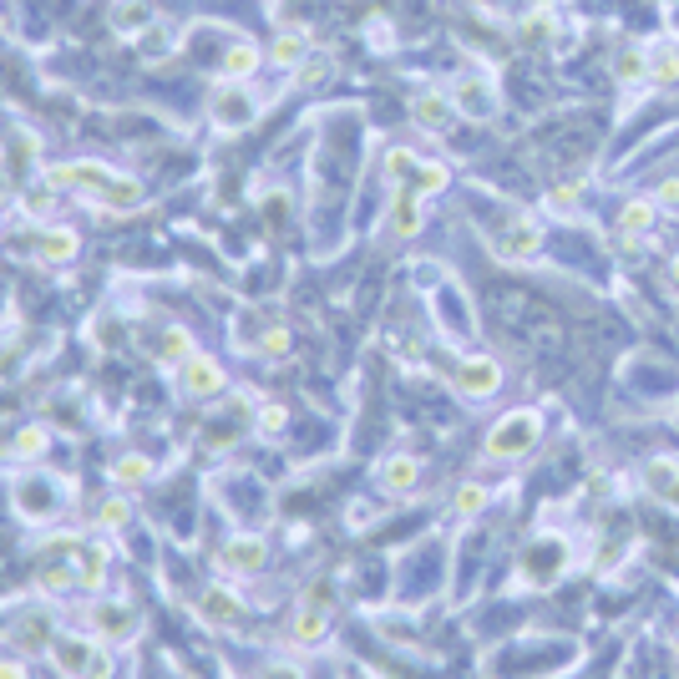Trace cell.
Listing matches in <instances>:
<instances>
[{"label":"cell","instance_id":"1","mask_svg":"<svg viewBox=\"0 0 679 679\" xmlns=\"http://www.w3.org/2000/svg\"><path fill=\"white\" fill-rule=\"evenodd\" d=\"M46 659L56 664V674H61V679H112V674H117L112 644H107V639H97L92 629H87V634L61 629V634L51 639Z\"/></svg>","mask_w":679,"mask_h":679},{"label":"cell","instance_id":"2","mask_svg":"<svg viewBox=\"0 0 679 679\" xmlns=\"http://www.w3.org/2000/svg\"><path fill=\"white\" fill-rule=\"evenodd\" d=\"M66 502H71V487H66V477H56V472H26V477H16V487H11V507H16V517H26V522H51V517L66 512Z\"/></svg>","mask_w":679,"mask_h":679},{"label":"cell","instance_id":"3","mask_svg":"<svg viewBox=\"0 0 679 679\" xmlns=\"http://www.w3.org/2000/svg\"><path fill=\"white\" fill-rule=\"evenodd\" d=\"M132 345H137V355H142V360H153L158 370H178V365L198 350L193 330H188V325H173V320L137 325V330H132Z\"/></svg>","mask_w":679,"mask_h":679},{"label":"cell","instance_id":"4","mask_svg":"<svg viewBox=\"0 0 679 679\" xmlns=\"http://www.w3.org/2000/svg\"><path fill=\"white\" fill-rule=\"evenodd\" d=\"M41 178L56 188V193H77V198H102L107 193V183L117 178V168L112 163H102V158H71V163H51V168H41Z\"/></svg>","mask_w":679,"mask_h":679},{"label":"cell","instance_id":"5","mask_svg":"<svg viewBox=\"0 0 679 679\" xmlns=\"http://www.w3.org/2000/svg\"><path fill=\"white\" fill-rule=\"evenodd\" d=\"M87 629L107 644H127L142 634V614H137V603L122 598V593H97L92 598V609H87Z\"/></svg>","mask_w":679,"mask_h":679},{"label":"cell","instance_id":"6","mask_svg":"<svg viewBox=\"0 0 679 679\" xmlns=\"http://www.w3.org/2000/svg\"><path fill=\"white\" fill-rule=\"evenodd\" d=\"M538 436H543V416L538 411H512V416H502L487 431V457L492 462H517V457H527V451L538 446Z\"/></svg>","mask_w":679,"mask_h":679},{"label":"cell","instance_id":"7","mask_svg":"<svg viewBox=\"0 0 679 679\" xmlns=\"http://www.w3.org/2000/svg\"><path fill=\"white\" fill-rule=\"evenodd\" d=\"M259 92L249 87V82H218L213 87V97H208V117H213V127L218 132H244V127H254L259 122Z\"/></svg>","mask_w":679,"mask_h":679},{"label":"cell","instance_id":"8","mask_svg":"<svg viewBox=\"0 0 679 679\" xmlns=\"http://www.w3.org/2000/svg\"><path fill=\"white\" fill-rule=\"evenodd\" d=\"M173 386H178L183 401H218L223 391H229V370L218 365V355L193 350V355L173 370Z\"/></svg>","mask_w":679,"mask_h":679},{"label":"cell","instance_id":"9","mask_svg":"<svg viewBox=\"0 0 679 679\" xmlns=\"http://www.w3.org/2000/svg\"><path fill=\"white\" fill-rule=\"evenodd\" d=\"M264 563H269L264 533H229L218 543V573H229V578H259Z\"/></svg>","mask_w":679,"mask_h":679},{"label":"cell","instance_id":"10","mask_svg":"<svg viewBox=\"0 0 679 679\" xmlns=\"http://www.w3.org/2000/svg\"><path fill=\"white\" fill-rule=\"evenodd\" d=\"M492 249H497L502 259H512V264H533V259L543 254V223H538L533 213H512L507 229L492 239Z\"/></svg>","mask_w":679,"mask_h":679},{"label":"cell","instance_id":"11","mask_svg":"<svg viewBox=\"0 0 679 679\" xmlns=\"http://www.w3.org/2000/svg\"><path fill=\"white\" fill-rule=\"evenodd\" d=\"M451 386H457L462 401H487L502 391V365L492 355H467L457 360V370H451Z\"/></svg>","mask_w":679,"mask_h":679},{"label":"cell","instance_id":"12","mask_svg":"<svg viewBox=\"0 0 679 679\" xmlns=\"http://www.w3.org/2000/svg\"><path fill=\"white\" fill-rule=\"evenodd\" d=\"M259 66H269V56L254 36H229L218 46V82H254Z\"/></svg>","mask_w":679,"mask_h":679},{"label":"cell","instance_id":"13","mask_svg":"<svg viewBox=\"0 0 679 679\" xmlns=\"http://www.w3.org/2000/svg\"><path fill=\"white\" fill-rule=\"evenodd\" d=\"M31 249H36V264L71 269V264H77V254H82V234L71 229V223H41V234L31 239Z\"/></svg>","mask_w":679,"mask_h":679},{"label":"cell","instance_id":"14","mask_svg":"<svg viewBox=\"0 0 679 679\" xmlns=\"http://www.w3.org/2000/svg\"><path fill=\"white\" fill-rule=\"evenodd\" d=\"M244 614H249V603L234 583H208L198 598V619L213 629H234V624H244Z\"/></svg>","mask_w":679,"mask_h":679},{"label":"cell","instance_id":"15","mask_svg":"<svg viewBox=\"0 0 679 679\" xmlns=\"http://www.w3.org/2000/svg\"><path fill=\"white\" fill-rule=\"evenodd\" d=\"M446 92H451V107H457V117H472V122H492L497 107H502L497 92H492V82H487V77H472V71H467V77H457Z\"/></svg>","mask_w":679,"mask_h":679},{"label":"cell","instance_id":"16","mask_svg":"<svg viewBox=\"0 0 679 679\" xmlns=\"http://www.w3.org/2000/svg\"><path fill=\"white\" fill-rule=\"evenodd\" d=\"M426 223V198L406 183V188H391V208H386V239H416Z\"/></svg>","mask_w":679,"mask_h":679},{"label":"cell","instance_id":"17","mask_svg":"<svg viewBox=\"0 0 679 679\" xmlns=\"http://www.w3.org/2000/svg\"><path fill=\"white\" fill-rule=\"evenodd\" d=\"M107 26L122 41H142L147 31L158 26V0H112V6H107Z\"/></svg>","mask_w":679,"mask_h":679},{"label":"cell","instance_id":"18","mask_svg":"<svg viewBox=\"0 0 679 679\" xmlns=\"http://www.w3.org/2000/svg\"><path fill=\"white\" fill-rule=\"evenodd\" d=\"M375 487H381L386 497H411L421 487V457H416V451H391V457H381V467H375Z\"/></svg>","mask_w":679,"mask_h":679},{"label":"cell","instance_id":"19","mask_svg":"<svg viewBox=\"0 0 679 679\" xmlns=\"http://www.w3.org/2000/svg\"><path fill=\"white\" fill-rule=\"evenodd\" d=\"M289 639H294L299 649H315V644H325V639H330V603H315V598L299 603L294 619H289Z\"/></svg>","mask_w":679,"mask_h":679},{"label":"cell","instance_id":"20","mask_svg":"<svg viewBox=\"0 0 679 679\" xmlns=\"http://www.w3.org/2000/svg\"><path fill=\"white\" fill-rule=\"evenodd\" d=\"M56 634H61V629H56V619H51L46 609H31V614H16L11 644H16V654H46Z\"/></svg>","mask_w":679,"mask_h":679},{"label":"cell","instance_id":"21","mask_svg":"<svg viewBox=\"0 0 679 679\" xmlns=\"http://www.w3.org/2000/svg\"><path fill=\"white\" fill-rule=\"evenodd\" d=\"M158 477V462H153V451H117L112 467H107V482L122 487V492H137Z\"/></svg>","mask_w":679,"mask_h":679},{"label":"cell","instance_id":"22","mask_svg":"<svg viewBox=\"0 0 679 679\" xmlns=\"http://www.w3.org/2000/svg\"><path fill=\"white\" fill-rule=\"evenodd\" d=\"M411 122H416V127H426V132H446L451 122H457L451 92H441V87H421V92L411 97Z\"/></svg>","mask_w":679,"mask_h":679},{"label":"cell","instance_id":"23","mask_svg":"<svg viewBox=\"0 0 679 679\" xmlns=\"http://www.w3.org/2000/svg\"><path fill=\"white\" fill-rule=\"evenodd\" d=\"M264 56H269L274 71H299V66L310 61V31H299V26L274 31V41L264 46Z\"/></svg>","mask_w":679,"mask_h":679},{"label":"cell","instance_id":"24","mask_svg":"<svg viewBox=\"0 0 679 679\" xmlns=\"http://www.w3.org/2000/svg\"><path fill=\"white\" fill-rule=\"evenodd\" d=\"M56 446V431L46 426V421H21L16 426V436H11V462H41L46 457V451Z\"/></svg>","mask_w":679,"mask_h":679},{"label":"cell","instance_id":"25","mask_svg":"<svg viewBox=\"0 0 679 679\" xmlns=\"http://www.w3.org/2000/svg\"><path fill=\"white\" fill-rule=\"evenodd\" d=\"M132 517H137V502H132V492H107L102 502H97V517H92V527L97 533H107V538H117V533H127L132 527Z\"/></svg>","mask_w":679,"mask_h":679},{"label":"cell","instance_id":"26","mask_svg":"<svg viewBox=\"0 0 679 679\" xmlns=\"http://www.w3.org/2000/svg\"><path fill=\"white\" fill-rule=\"evenodd\" d=\"M142 198H147L142 178H137V173H122V168H117V178L107 183V193L97 198V208H107V213H137V208H142Z\"/></svg>","mask_w":679,"mask_h":679},{"label":"cell","instance_id":"27","mask_svg":"<svg viewBox=\"0 0 679 679\" xmlns=\"http://www.w3.org/2000/svg\"><path fill=\"white\" fill-rule=\"evenodd\" d=\"M654 223H659V203H654V198H629V203L619 208V234H624V239H644Z\"/></svg>","mask_w":679,"mask_h":679},{"label":"cell","instance_id":"28","mask_svg":"<svg viewBox=\"0 0 679 679\" xmlns=\"http://www.w3.org/2000/svg\"><path fill=\"white\" fill-rule=\"evenodd\" d=\"M644 51H649V82L654 87H674L679 82V46L674 41H654Z\"/></svg>","mask_w":679,"mask_h":679},{"label":"cell","instance_id":"29","mask_svg":"<svg viewBox=\"0 0 679 679\" xmlns=\"http://www.w3.org/2000/svg\"><path fill=\"white\" fill-rule=\"evenodd\" d=\"M416 168H421V158L411 153V147H386L381 173H386V183H391V188H406V183L416 178Z\"/></svg>","mask_w":679,"mask_h":679},{"label":"cell","instance_id":"30","mask_svg":"<svg viewBox=\"0 0 679 679\" xmlns=\"http://www.w3.org/2000/svg\"><path fill=\"white\" fill-rule=\"evenodd\" d=\"M21 203H26V213L36 218V223H56V208H61V193L46 183V178H36V188H26L21 193Z\"/></svg>","mask_w":679,"mask_h":679},{"label":"cell","instance_id":"31","mask_svg":"<svg viewBox=\"0 0 679 679\" xmlns=\"http://www.w3.org/2000/svg\"><path fill=\"white\" fill-rule=\"evenodd\" d=\"M639 77H649V51L619 46V51H614V82H619V87H634Z\"/></svg>","mask_w":679,"mask_h":679},{"label":"cell","instance_id":"32","mask_svg":"<svg viewBox=\"0 0 679 679\" xmlns=\"http://www.w3.org/2000/svg\"><path fill=\"white\" fill-rule=\"evenodd\" d=\"M36 588H41L46 598H61V593H71V588H77V563H41V573H36Z\"/></svg>","mask_w":679,"mask_h":679},{"label":"cell","instance_id":"33","mask_svg":"<svg viewBox=\"0 0 679 679\" xmlns=\"http://www.w3.org/2000/svg\"><path fill=\"white\" fill-rule=\"evenodd\" d=\"M289 431V406L284 401H264L259 411H254V436L259 441H279Z\"/></svg>","mask_w":679,"mask_h":679},{"label":"cell","instance_id":"34","mask_svg":"<svg viewBox=\"0 0 679 679\" xmlns=\"http://www.w3.org/2000/svg\"><path fill=\"white\" fill-rule=\"evenodd\" d=\"M487 502H492V492H487L482 482H462L457 492H451V512H457L462 522L482 517V512H487Z\"/></svg>","mask_w":679,"mask_h":679},{"label":"cell","instance_id":"35","mask_svg":"<svg viewBox=\"0 0 679 679\" xmlns=\"http://www.w3.org/2000/svg\"><path fill=\"white\" fill-rule=\"evenodd\" d=\"M446 183H451V168H446L441 158H421V168H416L411 188H416L421 198H431V193H446Z\"/></svg>","mask_w":679,"mask_h":679},{"label":"cell","instance_id":"36","mask_svg":"<svg viewBox=\"0 0 679 679\" xmlns=\"http://www.w3.org/2000/svg\"><path fill=\"white\" fill-rule=\"evenodd\" d=\"M107 588V548H92L87 563H77V593H102Z\"/></svg>","mask_w":679,"mask_h":679},{"label":"cell","instance_id":"37","mask_svg":"<svg viewBox=\"0 0 679 679\" xmlns=\"http://www.w3.org/2000/svg\"><path fill=\"white\" fill-rule=\"evenodd\" d=\"M558 31V11L553 6H538V11H527V21L517 26V36L527 41V46H538V41H548Z\"/></svg>","mask_w":679,"mask_h":679},{"label":"cell","instance_id":"38","mask_svg":"<svg viewBox=\"0 0 679 679\" xmlns=\"http://www.w3.org/2000/svg\"><path fill=\"white\" fill-rule=\"evenodd\" d=\"M289 350H294V335H289V325H264V335H259V360H289Z\"/></svg>","mask_w":679,"mask_h":679},{"label":"cell","instance_id":"39","mask_svg":"<svg viewBox=\"0 0 679 679\" xmlns=\"http://www.w3.org/2000/svg\"><path fill=\"white\" fill-rule=\"evenodd\" d=\"M674 477H679V462H674V457H654V462L644 467V487H649L654 497H664V492L674 487Z\"/></svg>","mask_w":679,"mask_h":679},{"label":"cell","instance_id":"40","mask_svg":"<svg viewBox=\"0 0 679 679\" xmlns=\"http://www.w3.org/2000/svg\"><path fill=\"white\" fill-rule=\"evenodd\" d=\"M578 203H583V183H553L548 188V208L553 213H578Z\"/></svg>","mask_w":679,"mask_h":679},{"label":"cell","instance_id":"41","mask_svg":"<svg viewBox=\"0 0 679 679\" xmlns=\"http://www.w3.org/2000/svg\"><path fill=\"white\" fill-rule=\"evenodd\" d=\"M325 77H330V61L310 51V61H305V66H299V71H294V87H320Z\"/></svg>","mask_w":679,"mask_h":679},{"label":"cell","instance_id":"42","mask_svg":"<svg viewBox=\"0 0 679 679\" xmlns=\"http://www.w3.org/2000/svg\"><path fill=\"white\" fill-rule=\"evenodd\" d=\"M168 41H173V36H168V31H158V26H153V31H147V36H142V56H147V61H163V56H168V51H173V46H168Z\"/></svg>","mask_w":679,"mask_h":679},{"label":"cell","instance_id":"43","mask_svg":"<svg viewBox=\"0 0 679 679\" xmlns=\"http://www.w3.org/2000/svg\"><path fill=\"white\" fill-rule=\"evenodd\" d=\"M259 679H305V674H299V664H289V659H274V664H264Z\"/></svg>","mask_w":679,"mask_h":679},{"label":"cell","instance_id":"44","mask_svg":"<svg viewBox=\"0 0 679 679\" xmlns=\"http://www.w3.org/2000/svg\"><path fill=\"white\" fill-rule=\"evenodd\" d=\"M654 203H659V208H674V203H679V178H669V183H659V193H654Z\"/></svg>","mask_w":679,"mask_h":679},{"label":"cell","instance_id":"45","mask_svg":"<svg viewBox=\"0 0 679 679\" xmlns=\"http://www.w3.org/2000/svg\"><path fill=\"white\" fill-rule=\"evenodd\" d=\"M0 679H26V664L16 654H0Z\"/></svg>","mask_w":679,"mask_h":679},{"label":"cell","instance_id":"46","mask_svg":"<svg viewBox=\"0 0 679 679\" xmlns=\"http://www.w3.org/2000/svg\"><path fill=\"white\" fill-rule=\"evenodd\" d=\"M664 284H669V289H674V294H679V254H674V259H669V264H664Z\"/></svg>","mask_w":679,"mask_h":679},{"label":"cell","instance_id":"47","mask_svg":"<svg viewBox=\"0 0 679 679\" xmlns=\"http://www.w3.org/2000/svg\"><path fill=\"white\" fill-rule=\"evenodd\" d=\"M664 502H679V477H674V487L664 492Z\"/></svg>","mask_w":679,"mask_h":679},{"label":"cell","instance_id":"48","mask_svg":"<svg viewBox=\"0 0 679 679\" xmlns=\"http://www.w3.org/2000/svg\"><path fill=\"white\" fill-rule=\"evenodd\" d=\"M0 11H6V0H0Z\"/></svg>","mask_w":679,"mask_h":679},{"label":"cell","instance_id":"49","mask_svg":"<svg viewBox=\"0 0 679 679\" xmlns=\"http://www.w3.org/2000/svg\"><path fill=\"white\" fill-rule=\"evenodd\" d=\"M0 158H6V147H0Z\"/></svg>","mask_w":679,"mask_h":679}]
</instances>
